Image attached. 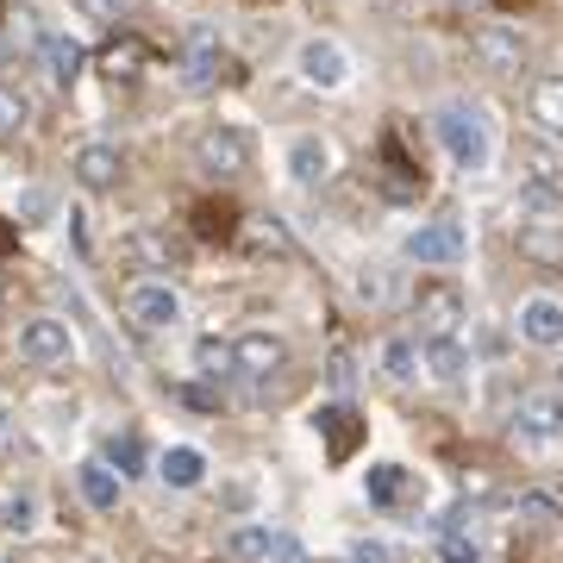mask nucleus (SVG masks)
<instances>
[{"instance_id":"nucleus-36","label":"nucleus","mask_w":563,"mask_h":563,"mask_svg":"<svg viewBox=\"0 0 563 563\" xmlns=\"http://www.w3.org/2000/svg\"><path fill=\"white\" fill-rule=\"evenodd\" d=\"M357 301H369V307L388 301V282L376 276V269H363V276H357Z\"/></svg>"},{"instance_id":"nucleus-11","label":"nucleus","mask_w":563,"mask_h":563,"mask_svg":"<svg viewBox=\"0 0 563 563\" xmlns=\"http://www.w3.org/2000/svg\"><path fill=\"white\" fill-rule=\"evenodd\" d=\"M69 169H76V181L88 188V195H113V188L125 181V157L113 151V144H81Z\"/></svg>"},{"instance_id":"nucleus-38","label":"nucleus","mask_w":563,"mask_h":563,"mask_svg":"<svg viewBox=\"0 0 563 563\" xmlns=\"http://www.w3.org/2000/svg\"><path fill=\"white\" fill-rule=\"evenodd\" d=\"M181 401H188V407H207V413H213V407H220V395H213V388H181Z\"/></svg>"},{"instance_id":"nucleus-40","label":"nucleus","mask_w":563,"mask_h":563,"mask_svg":"<svg viewBox=\"0 0 563 563\" xmlns=\"http://www.w3.org/2000/svg\"><path fill=\"white\" fill-rule=\"evenodd\" d=\"M0 20H7V0H0Z\"/></svg>"},{"instance_id":"nucleus-30","label":"nucleus","mask_w":563,"mask_h":563,"mask_svg":"<svg viewBox=\"0 0 563 563\" xmlns=\"http://www.w3.org/2000/svg\"><path fill=\"white\" fill-rule=\"evenodd\" d=\"M25 125H32V101H25L20 88L0 81V139H13V132H25Z\"/></svg>"},{"instance_id":"nucleus-20","label":"nucleus","mask_w":563,"mask_h":563,"mask_svg":"<svg viewBox=\"0 0 563 563\" xmlns=\"http://www.w3.org/2000/svg\"><path fill=\"white\" fill-rule=\"evenodd\" d=\"M157 476L169 488H201L207 483V457L195 451V444H169V451L157 457Z\"/></svg>"},{"instance_id":"nucleus-37","label":"nucleus","mask_w":563,"mask_h":563,"mask_svg":"<svg viewBox=\"0 0 563 563\" xmlns=\"http://www.w3.org/2000/svg\"><path fill=\"white\" fill-rule=\"evenodd\" d=\"M325 376H332V388H339V395H344V388H351V357H344V351H339V357H332V369H325Z\"/></svg>"},{"instance_id":"nucleus-5","label":"nucleus","mask_w":563,"mask_h":563,"mask_svg":"<svg viewBox=\"0 0 563 563\" xmlns=\"http://www.w3.org/2000/svg\"><path fill=\"white\" fill-rule=\"evenodd\" d=\"M20 357L32 369H63V363H76V332L57 313H38V320L20 325Z\"/></svg>"},{"instance_id":"nucleus-16","label":"nucleus","mask_w":563,"mask_h":563,"mask_svg":"<svg viewBox=\"0 0 563 563\" xmlns=\"http://www.w3.org/2000/svg\"><path fill=\"white\" fill-rule=\"evenodd\" d=\"M76 488H81V501H88V507H101V514H113V507H120L125 476H120V470H113L107 457H88V463L76 470Z\"/></svg>"},{"instance_id":"nucleus-27","label":"nucleus","mask_w":563,"mask_h":563,"mask_svg":"<svg viewBox=\"0 0 563 563\" xmlns=\"http://www.w3.org/2000/svg\"><path fill=\"white\" fill-rule=\"evenodd\" d=\"M520 257H532V263H563V239L551 232V220L520 225Z\"/></svg>"},{"instance_id":"nucleus-6","label":"nucleus","mask_w":563,"mask_h":563,"mask_svg":"<svg viewBox=\"0 0 563 563\" xmlns=\"http://www.w3.org/2000/svg\"><path fill=\"white\" fill-rule=\"evenodd\" d=\"M401 251H407V263H420V269H451V263L470 251V239H463L457 220H432V225H413Z\"/></svg>"},{"instance_id":"nucleus-17","label":"nucleus","mask_w":563,"mask_h":563,"mask_svg":"<svg viewBox=\"0 0 563 563\" xmlns=\"http://www.w3.org/2000/svg\"><path fill=\"white\" fill-rule=\"evenodd\" d=\"M38 57H44V69H51V81H57V88H76L88 51H81L69 32H51V38H38Z\"/></svg>"},{"instance_id":"nucleus-18","label":"nucleus","mask_w":563,"mask_h":563,"mask_svg":"<svg viewBox=\"0 0 563 563\" xmlns=\"http://www.w3.org/2000/svg\"><path fill=\"white\" fill-rule=\"evenodd\" d=\"M220 69H225V51L213 38H195L188 44V57H181V81H188V88H195V95H207V88H213V81H220Z\"/></svg>"},{"instance_id":"nucleus-25","label":"nucleus","mask_w":563,"mask_h":563,"mask_svg":"<svg viewBox=\"0 0 563 563\" xmlns=\"http://www.w3.org/2000/svg\"><path fill=\"white\" fill-rule=\"evenodd\" d=\"M244 239H251V251H263V257H295V239H288L282 220H244Z\"/></svg>"},{"instance_id":"nucleus-24","label":"nucleus","mask_w":563,"mask_h":563,"mask_svg":"<svg viewBox=\"0 0 563 563\" xmlns=\"http://www.w3.org/2000/svg\"><path fill=\"white\" fill-rule=\"evenodd\" d=\"M320 432H325V444H332V457H351V444H357V413L351 407H320Z\"/></svg>"},{"instance_id":"nucleus-10","label":"nucleus","mask_w":563,"mask_h":563,"mask_svg":"<svg viewBox=\"0 0 563 563\" xmlns=\"http://www.w3.org/2000/svg\"><path fill=\"white\" fill-rule=\"evenodd\" d=\"M351 76V51L339 38H307L301 44V81L307 88H344Z\"/></svg>"},{"instance_id":"nucleus-7","label":"nucleus","mask_w":563,"mask_h":563,"mask_svg":"<svg viewBox=\"0 0 563 563\" xmlns=\"http://www.w3.org/2000/svg\"><path fill=\"white\" fill-rule=\"evenodd\" d=\"M514 432L520 439H563V388H526L520 401H514Z\"/></svg>"},{"instance_id":"nucleus-34","label":"nucleus","mask_w":563,"mask_h":563,"mask_svg":"<svg viewBox=\"0 0 563 563\" xmlns=\"http://www.w3.org/2000/svg\"><path fill=\"white\" fill-rule=\"evenodd\" d=\"M344 563H395V551H388L383 539H357V544H351V558H344Z\"/></svg>"},{"instance_id":"nucleus-19","label":"nucleus","mask_w":563,"mask_h":563,"mask_svg":"<svg viewBox=\"0 0 563 563\" xmlns=\"http://www.w3.org/2000/svg\"><path fill=\"white\" fill-rule=\"evenodd\" d=\"M144 63H151V51H144V38H113L101 51V76L120 81V88H132V81L144 76Z\"/></svg>"},{"instance_id":"nucleus-22","label":"nucleus","mask_w":563,"mask_h":563,"mask_svg":"<svg viewBox=\"0 0 563 563\" xmlns=\"http://www.w3.org/2000/svg\"><path fill=\"white\" fill-rule=\"evenodd\" d=\"M532 120H539L551 139H563V76H539V81H532Z\"/></svg>"},{"instance_id":"nucleus-23","label":"nucleus","mask_w":563,"mask_h":563,"mask_svg":"<svg viewBox=\"0 0 563 563\" xmlns=\"http://www.w3.org/2000/svg\"><path fill=\"white\" fill-rule=\"evenodd\" d=\"M38 526V495L32 488H0V532H32Z\"/></svg>"},{"instance_id":"nucleus-8","label":"nucleus","mask_w":563,"mask_h":563,"mask_svg":"<svg viewBox=\"0 0 563 563\" xmlns=\"http://www.w3.org/2000/svg\"><path fill=\"white\" fill-rule=\"evenodd\" d=\"M282 369H288V344H282L276 332H244V339H232V376L269 383Z\"/></svg>"},{"instance_id":"nucleus-4","label":"nucleus","mask_w":563,"mask_h":563,"mask_svg":"<svg viewBox=\"0 0 563 563\" xmlns=\"http://www.w3.org/2000/svg\"><path fill=\"white\" fill-rule=\"evenodd\" d=\"M413 320H420V339H457L463 320H470L457 282H426L420 295H413Z\"/></svg>"},{"instance_id":"nucleus-21","label":"nucleus","mask_w":563,"mask_h":563,"mask_svg":"<svg viewBox=\"0 0 563 563\" xmlns=\"http://www.w3.org/2000/svg\"><path fill=\"white\" fill-rule=\"evenodd\" d=\"M383 376L395 388L420 383V339H413V332H395V339L383 344Z\"/></svg>"},{"instance_id":"nucleus-31","label":"nucleus","mask_w":563,"mask_h":563,"mask_svg":"<svg viewBox=\"0 0 563 563\" xmlns=\"http://www.w3.org/2000/svg\"><path fill=\"white\" fill-rule=\"evenodd\" d=\"M514 507H520V520H532V526H558V520H563L558 495H544V488H526Z\"/></svg>"},{"instance_id":"nucleus-9","label":"nucleus","mask_w":563,"mask_h":563,"mask_svg":"<svg viewBox=\"0 0 563 563\" xmlns=\"http://www.w3.org/2000/svg\"><path fill=\"white\" fill-rule=\"evenodd\" d=\"M470 51H476V57H483V69H495V76H520V69H526L520 32H514V25H501V20L476 25V32H470Z\"/></svg>"},{"instance_id":"nucleus-33","label":"nucleus","mask_w":563,"mask_h":563,"mask_svg":"<svg viewBox=\"0 0 563 563\" xmlns=\"http://www.w3.org/2000/svg\"><path fill=\"white\" fill-rule=\"evenodd\" d=\"M107 463H113L120 476H144V444L132 439V432H125V439H113V444H107Z\"/></svg>"},{"instance_id":"nucleus-32","label":"nucleus","mask_w":563,"mask_h":563,"mask_svg":"<svg viewBox=\"0 0 563 563\" xmlns=\"http://www.w3.org/2000/svg\"><path fill=\"white\" fill-rule=\"evenodd\" d=\"M439 563H483V544L463 526H451V532H439Z\"/></svg>"},{"instance_id":"nucleus-13","label":"nucleus","mask_w":563,"mask_h":563,"mask_svg":"<svg viewBox=\"0 0 563 563\" xmlns=\"http://www.w3.org/2000/svg\"><path fill=\"white\" fill-rule=\"evenodd\" d=\"M332 139H320V132H301V139L288 144V176L301 181V188H320L325 176H332Z\"/></svg>"},{"instance_id":"nucleus-3","label":"nucleus","mask_w":563,"mask_h":563,"mask_svg":"<svg viewBox=\"0 0 563 563\" xmlns=\"http://www.w3.org/2000/svg\"><path fill=\"white\" fill-rule=\"evenodd\" d=\"M439 144L451 151V163L457 169H483L488 163V125H483V113L476 107H444L439 113Z\"/></svg>"},{"instance_id":"nucleus-1","label":"nucleus","mask_w":563,"mask_h":563,"mask_svg":"<svg viewBox=\"0 0 563 563\" xmlns=\"http://www.w3.org/2000/svg\"><path fill=\"white\" fill-rule=\"evenodd\" d=\"M125 320L139 325V332H169V325L181 320V295H176V282L139 276L132 288H125Z\"/></svg>"},{"instance_id":"nucleus-29","label":"nucleus","mask_w":563,"mask_h":563,"mask_svg":"<svg viewBox=\"0 0 563 563\" xmlns=\"http://www.w3.org/2000/svg\"><path fill=\"white\" fill-rule=\"evenodd\" d=\"M195 369H201L207 383H220V376H232V344H225V339H213V332H207V339H195Z\"/></svg>"},{"instance_id":"nucleus-15","label":"nucleus","mask_w":563,"mask_h":563,"mask_svg":"<svg viewBox=\"0 0 563 563\" xmlns=\"http://www.w3.org/2000/svg\"><path fill=\"white\" fill-rule=\"evenodd\" d=\"M426 483H413V470H401V463H369V501L376 507H420Z\"/></svg>"},{"instance_id":"nucleus-26","label":"nucleus","mask_w":563,"mask_h":563,"mask_svg":"<svg viewBox=\"0 0 563 563\" xmlns=\"http://www.w3.org/2000/svg\"><path fill=\"white\" fill-rule=\"evenodd\" d=\"M269 526H232V539H225V558H239V563H269Z\"/></svg>"},{"instance_id":"nucleus-28","label":"nucleus","mask_w":563,"mask_h":563,"mask_svg":"<svg viewBox=\"0 0 563 563\" xmlns=\"http://www.w3.org/2000/svg\"><path fill=\"white\" fill-rule=\"evenodd\" d=\"M125 251H132V257H144V263H157V269H169V263L181 257V244L169 239V232H132V239H125Z\"/></svg>"},{"instance_id":"nucleus-12","label":"nucleus","mask_w":563,"mask_h":563,"mask_svg":"<svg viewBox=\"0 0 563 563\" xmlns=\"http://www.w3.org/2000/svg\"><path fill=\"white\" fill-rule=\"evenodd\" d=\"M520 339L539 344V351H558L563 344V301L558 295H526L520 301Z\"/></svg>"},{"instance_id":"nucleus-39","label":"nucleus","mask_w":563,"mask_h":563,"mask_svg":"<svg viewBox=\"0 0 563 563\" xmlns=\"http://www.w3.org/2000/svg\"><path fill=\"white\" fill-rule=\"evenodd\" d=\"M0 301H7V282H0Z\"/></svg>"},{"instance_id":"nucleus-2","label":"nucleus","mask_w":563,"mask_h":563,"mask_svg":"<svg viewBox=\"0 0 563 563\" xmlns=\"http://www.w3.org/2000/svg\"><path fill=\"white\" fill-rule=\"evenodd\" d=\"M195 169H207V176H244L251 169V132L244 125H207L201 139H195Z\"/></svg>"},{"instance_id":"nucleus-35","label":"nucleus","mask_w":563,"mask_h":563,"mask_svg":"<svg viewBox=\"0 0 563 563\" xmlns=\"http://www.w3.org/2000/svg\"><path fill=\"white\" fill-rule=\"evenodd\" d=\"M269 563H307L301 539H288V532H276V539H269Z\"/></svg>"},{"instance_id":"nucleus-14","label":"nucleus","mask_w":563,"mask_h":563,"mask_svg":"<svg viewBox=\"0 0 563 563\" xmlns=\"http://www.w3.org/2000/svg\"><path fill=\"white\" fill-rule=\"evenodd\" d=\"M420 369H432V383L457 388L470 376V344L463 339H420Z\"/></svg>"}]
</instances>
